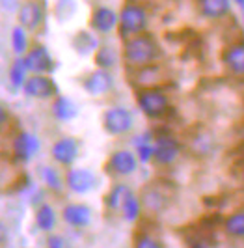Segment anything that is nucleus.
<instances>
[{
	"label": "nucleus",
	"instance_id": "obj_1",
	"mask_svg": "<svg viewBox=\"0 0 244 248\" xmlns=\"http://www.w3.org/2000/svg\"><path fill=\"white\" fill-rule=\"evenodd\" d=\"M160 56H162V50L159 43L147 34H136L133 37H127L123 45V60L133 69L153 65Z\"/></svg>",
	"mask_w": 244,
	"mask_h": 248
},
{
	"label": "nucleus",
	"instance_id": "obj_2",
	"mask_svg": "<svg viewBox=\"0 0 244 248\" xmlns=\"http://www.w3.org/2000/svg\"><path fill=\"white\" fill-rule=\"evenodd\" d=\"M136 103L138 108L151 120L162 118L170 110V99L160 88H140L136 92Z\"/></svg>",
	"mask_w": 244,
	"mask_h": 248
},
{
	"label": "nucleus",
	"instance_id": "obj_3",
	"mask_svg": "<svg viewBox=\"0 0 244 248\" xmlns=\"http://www.w3.org/2000/svg\"><path fill=\"white\" fill-rule=\"evenodd\" d=\"M183 153V146L179 140H175L170 135H159L153 140V151L151 161L157 166H171Z\"/></svg>",
	"mask_w": 244,
	"mask_h": 248
},
{
	"label": "nucleus",
	"instance_id": "obj_4",
	"mask_svg": "<svg viewBox=\"0 0 244 248\" xmlns=\"http://www.w3.org/2000/svg\"><path fill=\"white\" fill-rule=\"evenodd\" d=\"M103 127L112 137H122L135 127V116L125 107H112L103 114Z\"/></svg>",
	"mask_w": 244,
	"mask_h": 248
},
{
	"label": "nucleus",
	"instance_id": "obj_5",
	"mask_svg": "<svg viewBox=\"0 0 244 248\" xmlns=\"http://www.w3.org/2000/svg\"><path fill=\"white\" fill-rule=\"evenodd\" d=\"M105 170L114 177H129L138 170V159L131 149H116L110 153Z\"/></svg>",
	"mask_w": 244,
	"mask_h": 248
},
{
	"label": "nucleus",
	"instance_id": "obj_6",
	"mask_svg": "<svg viewBox=\"0 0 244 248\" xmlns=\"http://www.w3.org/2000/svg\"><path fill=\"white\" fill-rule=\"evenodd\" d=\"M118 23L122 26L123 36H136L144 32L147 26V13L142 6L127 4L118 15Z\"/></svg>",
	"mask_w": 244,
	"mask_h": 248
},
{
	"label": "nucleus",
	"instance_id": "obj_7",
	"mask_svg": "<svg viewBox=\"0 0 244 248\" xmlns=\"http://www.w3.org/2000/svg\"><path fill=\"white\" fill-rule=\"evenodd\" d=\"M63 183L73 194H88L97 188L99 179L90 168H71L63 177Z\"/></svg>",
	"mask_w": 244,
	"mask_h": 248
},
{
	"label": "nucleus",
	"instance_id": "obj_8",
	"mask_svg": "<svg viewBox=\"0 0 244 248\" xmlns=\"http://www.w3.org/2000/svg\"><path fill=\"white\" fill-rule=\"evenodd\" d=\"M23 92L32 99H52L58 95V86L49 75H32L25 80Z\"/></svg>",
	"mask_w": 244,
	"mask_h": 248
},
{
	"label": "nucleus",
	"instance_id": "obj_9",
	"mask_svg": "<svg viewBox=\"0 0 244 248\" xmlns=\"http://www.w3.org/2000/svg\"><path fill=\"white\" fill-rule=\"evenodd\" d=\"M23 62H25L26 71H30L34 75H49L54 71V60H52L47 47H43V45L32 47L26 52Z\"/></svg>",
	"mask_w": 244,
	"mask_h": 248
},
{
	"label": "nucleus",
	"instance_id": "obj_10",
	"mask_svg": "<svg viewBox=\"0 0 244 248\" xmlns=\"http://www.w3.org/2000/svg\"><path fill=\"white\" fill-rule=\"evenodd\" d=\"M61 220L73 230H86L93 220V209L88 203H67L61 209Z\"/></svg>",
	"mask_w": 244,
	"mask_h": 248
},
{
	"label": "nucleus",
	"instance_id": "obj_11",
	"mask_svg": "<svg viewBox=\"0 0 244 248\" xmlns=\"http://www.w3.org/2000/svg\"><path fill=\"white\" fill-rule=\"evenodd\" d=\"M82 88L88 95L92 97H101V95H107L112 92L114 88V77L110 71L105 69H95L92 73H88L82 78Z\"/></svg>",
	"mask_w": 244,
	"mask_h": 248
},
{
	"label": "nucleus",
	"instance_id": "obj_12",
	"mask_svg": "<svg viewBox=\"0 0 244 248\" xmlns=\"http://www.w3.org/2000/svg\"><path fill=\"white\" fill-rule=\"evenodd\" d=\"M138 198H140V203H142V211L146 209V211L151 213V215H162V213L171 205L170 196L162 190L160 185L146 186V190H144L142 196H138Z\"/></svg>",
	"mask_w": 244,
	"mask_h": 248
},
{
	"label": "nucleus",
	"instance_id": "obj_13",
	"mask_svg": "<svg viewBox=\"0 0 244 248\" xmlns=\"http://www.w3.org/2000/svg\"><path fill=\"white\" fill-rule=\"evenodd\" d=\"M80 153V142L73 137H63L56 140L50 148V155L54 162H58L61 166H71Z\"/></svg>",
	"mask_w": 244,
	"mask_h": 248
},
{
	"label": "nucleus",
	"instance_id": "obj_14",
	"mask_svg": "<svg viewBox=\"0 0 244 248\" xmlns=\"http://www.w3.org/2000/svg\"><path fill=\"white\" fill-rule=\"evenodd\" d=\"M39 149H41V142L32 133H21L13 140V157L19 162L32 161Z\"/></svg>",
	"mask_w": 244,
	"mask_h": 248
},
{
	"label": "nucleus",
	"instance_id": "obj_15",
	"mask_svg": "<svg viewBox=\"0 0 244 248\" xmlns=\"http://www.w3.org/2000/svg\"><path fill=\"white\" fill-rule=\"evenodd\" d=\"M90 25L93 30H97L101 34H110L112 30L118 28V13L108 6H99L92 12Z\"/></svg>",
	"mask_w": 244,
	"mask_h": 248
},
{
	"label": "nucleus",
	"instance_id": "obj_16",
	"mask_svg": "<svg viewBox=\"0 0 244 248\" xmlns=\"http://www.w3.org/2000/svg\"><path fill=\"white\" fill-rule=\"evenodd\" d=\"M19 23H21V28L36 30L43 23V6L37 4L36 0H26L19 8Z\"/></svg>",
	"mask_w": 244,
	"mask_h": 248
},
{
	"label": "nucleus",
	"instance_id": "obj_17",
	"mask_svg": "<svg viewBox=\"0 0 244 248\" xmlns=\"http://www.w3.org/2000/svg\"><path fill=\"white\" fill-rule=\"evenodd\" d=\"M222 60L226 63V67L231 71L233 75H241L244 73V47L241 41H237V43H233L231 47H228V49L224 50V56H222Z\"/></svg>",
	"mask_w": 244,
	"mask_h": 248
},
{
	"label": "nucleus",
	"instance_id": "obj_18",
	"mask_svg": "<svg viewBox=\"0 0 244 248\" xmlns=\"http://www.w3.org/2000/svg\"><path fill=\"white\" fill-rule=\"evenodd\" d=\"M131 192H135V190L129 185H125V183H118V185L112 186L108 192H107V196H105V207H107V211L120 213L122 205L125 203V200L129 198Z\"/></svg>",
	"mask_w": 244,
	"mask_h": 248
},
{
	"label": "nucleus",
	"instance_id": "obj_19",
	"mask_svg": "<svg viewBox=\"0 0 244 248\" xmlns=\"http://www.w3.org/2000/svg\"><path fill=\"white\" fill-rule=\"evenodd\" d=\"M231 10V0H199V12L207 19H222Z\"/></svg>",
	"mask_w": 244,
	"mask_h": 248
},
{
	"label": "nucleus",
	"instance_id": "obj_20",
	"mask_svg": "<svg viewBox=\"0 0 244 248\" xmlns=\"http://www.w3.org/2000/svg\"><path fill=\"white\" fill-rule=\"evenodd\" d=\"M52 114L60 122H71L78 116V107L71 97H56L52 103Z\"/></svg>",
	"mask_w": 244,
	"mask_h": 248
},
{
	"label": "nucleus",
	"instance_id": "obj_21",
	"mask_svg": "<svg viewBox=\"0 0 244 248\" xmlns=\"http://www.w3.org/2000/svg\"><path fill=\"white\" fill-rule=\"evenodd\" d=\"M58 224V215H56V209L50 205V203H41L36 209V226L45 232V233H50Z\"/></svg>",
	"mask_w": 244,
	"mask_h": 248
},
{
	"label": "nucleus",
	"instance_id": "obj_22",
	"mask_svg": "<svg viewBox=\"0 0 244 248\" xmlns=\"http://www.w3.org/2000/svg\"><path fill=\"white\" fill-rule=\"evenodd\" d=\"M160 67L159 65H146V67H138L135 69V84L140 88H155L159 82Z\"/></svg>",
	"mask_w": 244,
	"mask_h": 248
},
{
	"label": "nucleus",
	"instance_id": "obj_23",
	"mask_svg": "<svg viewBox=\"0 0 244 248\" xmlns=\"http://www.w3.org/2000/svg\"><path fill=\"white\" fill-rule=\"evenodd\" d=\"M118 60H120L118 50L114 49V47H110V45H101L95 50V63H97L99 69L110 71L112 67L118 65Z\"/></svg>",
	"mask_w": 244,
	"mask_h": 248
},
{
	"label": "nucleus",
	"instance_id": "obj_24",
	"mask_svg": "<svg viewBox=\"0 0 244 248\" xmlns=\"http://www.w3.org/2000/svg\"><path fill=\"white\" fill-rule=\"evenodd\" d=\"M190 148L196 155H209L213 149H214V138L207 131H198L192 140H190Z\"/></svg>",
	"mask_w": 244,
	"mask_h": 248
},
{
	"label": "nucleus",
	"instance_id": "obj_25",
	"mask_svg": "<svg viewBox=\"0 0 244 248\" xmlns=\"http://www.w3.org/2000/svg\"><path fill=\"white\" fill-rule=\"evenodd\" d=\"M73 47L80 56H88V54H92V52L97 50L99 41L97 37L92 36L90 32H78L73 39Z\"/></svg>",
	"mask_w": 244,
	"mask_h": 248
},
{
	"label": "nucleus",
	"instance_id": "obj_26",
	"mask_svg": "<svg viewBox=\"0 0 244 248\" xmlns=\"http://www.w3.org/2000/svg\"><path fill=\"white\" fill-rule=\"evenodd\" d=\"M120 213H122L123 220H127V222H136L140 218V215H142V203H140V198H138L136 192L129 194V198L125 200V203L122 205Z\"/></svg>",
	"mask_w": 244,
	"mask_h": 248
},
{
	"label": "nucleus",
	"instance_id": "obj_27",
	"mask_svg": "<svg viewBox=\"0 0 244 248\" xmlns=\"http://www.w3.org/2000/svg\"><path fill=\"white\" fill-rule=\"evenodd\" d=\"M224 230L229 237L235 239H243L244 237V213L235 211L231 213L226 220H224Z\"/></svg>",
	"mask_w": 244,
	"mask_h": 248
},
{
	"label": "nucleus",
	"instance_id": "obj_28",
	"mask_svg": "<svg viewBox=\"0 0 244 248\" xmlns=\"http://www.w3.org/2000/svg\"><path fill=\"white\" fill-rule=\"evenodd\" d=\"M41 181L45 183L47 188L56 190V192H60L61 188H63V185H65L60 172L56 168H52V166H41Z\"/></svg>",
	"mask_w": 244,
	"mask_h": 248
},
{
	"label": "nucleus",
	"instance_id": "obj_29",
	"mask_svg": "<svg viewBox=\"0 0 244 248\" xmlns=\"http://www.w3.org/2000/svg\"><path fill=\"white\" fill-rule=\"evenodd\" d=\"M12 45H13V50H15V54L23 58V54H25L26 49H28V37H26L25 28H21V26L13 28V32H12Z\"/></svg>",
	"mask_w": 244,
	"mask_h": 248
},
{
	"label": "nucleus",
	"instance_id": "obj_30",
	"mask_svg": "<svg viewBox=\"0 0 244 248\" xmlns=\"http://www.w3.org/2000/svg\"><path fill=\"white\" fill-rule=\"evenodd\" d=\"M10 80H12V84L15 88H23L26 80V67H25V62H23V58L19 56L12 65V71H10Z\"/></svg>",
	"mask_w": 244,
	"mask_h": 248
},
{
	"label": "nucleus",
	"instance_id": "obj_31",
	"mask_svg": "<svg viewBox=\"0 0 244 248\" xmlns=\"http://www.w3.org/2000/svg\"><path fill=\"white\" fill-rule=\"evenodd\" d=\"M133 248H166L162 245V241L157 237L149 235V233H140L135 239V247Z\"/></svg>",
	"mask_w": 244,
	"mask_h": 248
},
{
	"label": "nucleus",
	"instance_id": "obj_32",
	"mask_svg": "<svg viewBox=\"0 0 244 248\" xmlns=\"http://www.w3.org/2000/svg\"><path fill=\"white\" fill-rule=\"evenodd\" d=\"M47 247L49 248H65V239L60 235H50L47 241Z\"/></svg>",
	"mask_w": 244,
	"mask_h": 248
},
{
	"label": "nucleus",
	"instance_id": "obj_33",
	"mask_svg": "<svg viewBox=\"0 0 244 248\" xmlns=\"http://www.w3.org/2000/svg\"><path fill=\"white\" fill-rule=\"evenodd\" d=\"M8 120H10V112L0 105V127H4V125L8 124Z\"/></svg>",
	"mask_w": 244,
	"mask_h": 248
},
{
	"label": "nucleus",
	"instance_id": "obj_34",
	"mask_svg": "<svg viewBox=\"0 0 244 248\" xmlns=\"http://www.w3.org/2000/svg\"><path fill=\"white\" fill-rule=\"evenodd\" d=\"M6 241V226L0 222V245Z\"/></svg>",
	"mask_w": 244,
	"mask_h": 248
},
{
	"label": "nucleus",
	"instance_id": "obj_35",
	"mask_svg": "<svg viewBox=\"0 0 244 248\" xmlns=\"http://www.w3.org/2000/svg\"><path fill=\"white\" fill-rule=\"evenodd\" d=\"M235 2L239 4V8H243V6H244V0H235Z\"/></svg>",
	"mask_w": 244,
	"mask_h": 248
}]
</instances>
